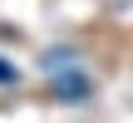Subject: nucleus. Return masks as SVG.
I'll return each mask as SVG.
<instances>
[{"mask_svg":"<svg viewBox=\"0 0 133 123\" xmlns=\"http://www.w3.org/2000/svg\"><path fill=\"white\" fill-rule=\"evenodd\" d=\"M49 84H54V99H64V104H79V99H89V89H94L79 64H54V59H49Z\"/></svg>","mask_w":133,"mask_h":123,"instance_id":"nucleus-1","label":"nucleus"},{"mask_svg":"<svg viewBox=\"0 0 133 123\" xmlns=\"http://www.w3.org/2000/svg\"><path fill=\"white\" fill-rule=\"evenodd\" d=\"M0 84H15V64L10 59H0Z\"/></svg>","mask_w":133,"mask_h":123,"instance_id":"nucleus-2","label":"nucleus"}]
</instances>
